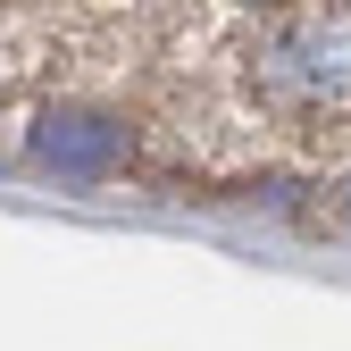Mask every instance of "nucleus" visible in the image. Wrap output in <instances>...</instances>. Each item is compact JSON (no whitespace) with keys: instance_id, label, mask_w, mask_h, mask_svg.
<instances>
[{"instance_id":"f257e3e1","label":"nucleus","mask_w":351,"mask_h":351,"mask_svg":"<svg viewBox=\"0 0 351 351\" xmlns=\"http://www.w3.org/2000/svg\"><path fill=\"white\" fill-rule=\"evenodd\" d=\"M34 159L59 176H109L125 167V125L101 109H42L34 117Z\"/></svg>"},{"instance_id":"f03ea898","label":"nucleus","mask_w":351,"mask_h":351,"mask_svg":"<svg viewBox=\"0 0 351 351\" xmlns=\"http://www.w3.org/2000/svg\"><path fill=\"white\" fill-rule=\"evenodd\" d=\"M335 217H343V226H351V184H343V193H335Z\"/></svg>"},{"instance_id":"7ed1b4c3","label":"nucleus","mask_w":351,"mask_h":351,"mask_svg":"<svg viewBox=\"0 0 351 351\" xmlns=\"http://www.w3.org/2000/svg\"><path fill=\"white\" fill-rule=\"evenodd\" d=\"M243 9H285V0H243Z\"/></svg>"}]
</instances>
